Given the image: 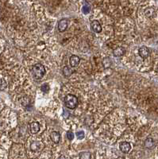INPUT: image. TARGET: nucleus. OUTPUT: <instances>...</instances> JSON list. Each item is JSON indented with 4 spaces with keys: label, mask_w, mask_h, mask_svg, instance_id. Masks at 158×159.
I'll use <instances>...</instances> for the list:
<instances>
[{
    "label": "nucleus",
    "mask_w": 158,
    "mask_h": 159,
    "mask_svg": "<svg viewBox=\"0 0 158 159\" xmlns=\"http://www.w3.org/2000/svg\"><path fill=\"white\" fill-rule=\"evenodd\" d=\"M58 159H68V158H66V157H65V156L61 155Z\"/></svg>",
    "instance_id": "obj_22"
},
{
    "label": "nucleus",
    "mask_w": 158,
    "mask_h": 159,
    "mask_svg": "<svg viewBox=\"0 0 158 159\" xmlns=\"http://www.w3.org/2000/svg\"><path fill=\"white\" fill-rule=\"evenodd\" d=\"M30 133L35 134L39 132L40 130V124L37 122H33L30 124Z\"/></svg>",
    "instance_id": "obj_9"
},
{
    "label": "nucleus",
    "mask_w": 158,
    "mask_h": 159,
    "mask_svg": "<svg viewBox=\"0 0 158 159\" xmlns=\"http://www.w3.org/2000/svg\"><path fill=\"white\" fill-rule=\"evenodd\" d=\"M80 58L78 56L72 55L70 57L69 63L70 65L72 67V68L77 67L79 65V64H80Z\"/></svg>",
    "instance_id": "obj_10"
},
{
    "label": "nucleus",
    "mask_w": 158,
    "mask_h": 159,
    "mask_svg": "<svg viewBox=\"0 0 158 159\" xmlns=\"http://www.w3.org/2000/svg\"><path fill=\"white\" fill-rule=\"evenodd\" d=\"M91 29L93 32L95 33H100L102 31V26L100 25L99 21L97 20H93L91 22Z\"/></svg>",
    "instance_id": "obj_6"
},
{
    "label": "nucleus",
    "mask_w": 158,
    "mask_h": 159,
    "mask_svg": "<svg viewBox=\"0 0 158 159\" xmlns=\"http://www.w3.org/2000/svg\"><path fill=\"white\" fill-rule=\"evenodd\" d=\"M111 60L109 58V57H106V58H104L103 60V68L104 69H109L111 65Z\"/></svg>",
    "instance_id": "obj_14"
},
{
    "label": "nucleus",
    "mask_w": 158,
    "mask_h": 159,
    "mask_svg": "<svg viewBox=\"0 0 158 159\" xmlns=\"http://www.w3.org/2000/svg\"><path fill=\"white\" fill-rule=\"evenodd\" d=\"M44 147V144L40 142V141H35V142H33L31 144H30V148L31 150V151L33 152H36V151H39L40 150H42Z\"/></svg>",
    "instance_id": "obj_3"
},
{
    "label": "nucleus",
    "mask_w": 158,
    "mask_h": 159,
    "mask_svg": "<svg viewBox=\"0 0 158 159\" xmlns=\"http://www.w3.org/2000/svg\"><path fill=\"white\" fill-rule=\"evenodd\" d=\"M91 10H92V7H91V6H90L88 3L84 4L83 8H82V11H83V13H84V15L89 14V13L91 12Z\"/></svg>",
    "instance_id": "obj_16"
},
{
    "label": "nucleus",
    "mask_w": 158,
    "mask_h": 159,
    "mask_svg": "<svg viewBox=\"0 0 158 159\" xmlns=\"http://www.w3.org/2000/svg\"><path fill=\"white\" fill-rule=\"evenodd\" d=\"M92 154L90 152H81L80 154V159H91Z\"/></svg>",
    "instance_id": "obj_15"
},
{
    "label": "nucleus",
    "mask_w": 158,
    "mask_h": 159,
    "mask_svg": "<svg viewBox=\"0 0 158 159\" xmlns=\"http://www.w3.org/2000/svg\"><path fill=\"white\" fill-rule=\"evenodd\" d=\"M63 117L64 118H68V117L70 116V112L67 109L65 108H64V110H63Z\"/></svg>",
    "instance_id": "obj_19"
},
{
    "label": "nucleus",
    "mask_w": 158,
    "mask_h": 159,
    "mask_svg": "<svg viewBox=\"0 0 158 159\" xmlns=\"http://www.w3.org/2000/svg\"><path fill=\"white\" fill-rule=\"evenodd\" d=\"M125 53V50L123 47H118V48H116L113 51V55L115 57H121V56L124 55Z\"/></svg>",
    "instance_id": "obj_11"
},
{
    "label": "nucleus",
    "mask_w": 158,
    "mask_h": 159,
    "mask_svg": "<svg viewBox=\"0 0 158 159\" xmlns=\"http://www.w3.org/2000/svg\"><path fill=\"white\" fill-rule=\"evenodd\" d=\"M32 73H33V77L37 80H40L43 77L46 73L45 68L41 64H36L32 68Z\"/></svg>",
    "instance_id": "obj_1"
},
{
    "label": "nucleus",
    "mask_w": 158,
    "mask_h": 159,
    "mask_svg": "<svg viewBox=\"0 0 158 159\" xmlns=\"http://www.w3.org/2000/svg\"><path fill=\"white\" fill-rule=\"evenodd\" d=\"M155 146H156V140L153 138V136H149L145 141V148L149 149V150H152V149L154 148Z\"/></svg>",
    "instance_id": "obj_4"
},
{
    "label": "nucleus",
    "mask_w": 158,
    "mask_h": 159,
    "mask_svg": "<svg viewBox=\"0 0 158 159\" xmlns=\"http://www.w3.org/2000/svg\"><path fill=\"white\" fill-rule=\"evenodd\" d=\"M6 87H7V83L5 82V80H0V89H1V90L5 89Z\"/></svg>",
    "instance_id": "obj_21"
},
{
    "label": "nucleus",
    "mask_w": 158,
    "mask_h": 159,
    "mask_svg": "<svg viewBox=\"0 0 158 159\" xmlns=\"http://www.w3.org/2000/svg\"><path fill=\"white\" fill-rule=\"evenodd\" d=\"M78 104H79L78 98L74 95L68 94L64 97V104H65V107H68V109L73 110L77 107Z\"/></svg>",
    "instance_id": "obj_2"
},
{
    "label": "nucleus",
    "mask_w": 158,
    "mask_h": 159,
    "mask_svg": "<svg viewBox=\"0 0 158 159\" xmlns=\"http://www.w3.org/2000/svg\"><path fill=\"white\" fill-rule=\"evenodd\" d=\"M40 90L44 93H48L49 92V85L48 84H44L40 86Z\"/></svg>",
    "instance_id": "obj_17"
},
{
    "label": "nucleus",
    "mask_w": 158,
    "mask_h": 159,
    "mask_svg": "<svg viewBox=\"0 0 158 159\" xmlns=\"http://www.w3.org/2000/svg\"><path fill=\"white\" fill-rule=\"evenodd\" d=\"M76 137H77L78 139H80V140H81V139H84L85 137L84 132L83 130L76 132Z\"/></svg>",
    "instance_id": "obj_18"
},
{
    "label": "nucleus",
    "mask_w": 158,
    "mask_h": 159,
    "mask_svg": "<svg viewBox=\"0 0 158 159\" xmlns=\"http://www.w3.org/2000/svg\"><path fill=\"white\" fill-rule=\"evenodd\" d=\"M68 22L66 19H63L60 20L58 22V30L60 32H64L67 30L68 28Z\"/></svg>",
    "instance_id": "obj_8"
},
{
    "label": "nucleus",
    "mask_w": 158,
    "mask_h": 159,
    "mask_svg": "<svg viewBox=\"0 0 158 159\" xmlns=\"http://www.w3.org/2000/svg\"><path fill=\"white\" fill-rule=\"evenodd\" d=\"M138 53H139V56L141 58L146 59L147 57H149L150 52H149V49L146 46H141L138 49Z\"/></svg>",
    "instance_id": "obj_5"
},
{
    "label": "nucleus",
    "mask_w": 158,
    "mask_h": 159,
    "mask_svg": "<svg viewBox=\"0 0 158 159\" xmlns=\"http://www.w3.org/2000/svg\"><path fill=\"white\" fill-rule=\"evenodd\" d=\"M119 148L121 151L124 154H127L131 150V145L128 142H121L119 145Z\"/></svg>",
    "instance_id": "obj_7"
},
{
    "label": "nucleus",
    "mask_w": 158,
    "mask_h": 159,
    "mask_svg": "<svg viewBox=\"0 0 158 159\" xmlns=\"http://www.w3.org/2000/svg\"><path fill=\"white\" fill-rule=\"evenodd\" d=\"M157 71H158V64H157Z\"/></svg>",
    "instance_id": "obj_23"
},
{
    "label": "nucleus",
    "mask_w": 158,
    "mask_h": 159,
    "mask_svg": "<svg viewBox=\"0 0 158 159\" xmlns=\"http://www.w3.org/2000/svg\"><path fill=\"white\" fill-rule=\"evenodd\" d=\"M50 138L54 143H59L60 140V134L57 131H52L50 134Z\"/></svg>",
    "instance_id": "obj_12"
},
{
    "label": "nucleus",
    "mask_w": 158,
    "mask_h": 159,
    "mask_svg": "<svg viewBox=\"0 0 158 159\" xmlns=\"http://www.w3.org/2000/svg\"><path fill=\"white\" fill-rule=\"evenodd\" d=\"M67 138H68V140L72 141V139H74V134L72 131H68L67 132Z\"/></svg>",
    "instance_id": "obj_20"
},
{
    "label": "nucleus",
    "mask_w": 158,
    "mask_h": 159,
    "mask_svg": "<svg viewBox=\"0 0 158 159\" xmlns=\"http://www.w3.org/2000/svg\"><path fill=\"white\" fill-rule=\"evenodd\" d=\"M62 73L64 77H70V76L72 75V69H71L68 66H64V68H63Z\"/></svg>",
    "instance_id": "obj_13"
}]
</instances>
